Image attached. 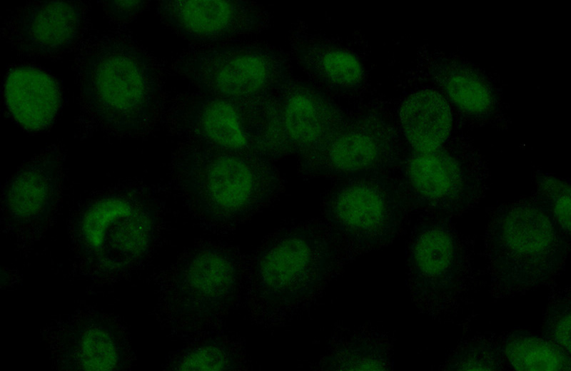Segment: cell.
Segmentation results:
<instances>
[{"label": "cell", "mask_w": 571, "mask_h": 371, "mask_svg": "<svg viewBox=\"0 0 571 371\" xmlns=\"http://www.w3.org/2000/svg\"><path fill=\"white\" fill-rule=\"evenodd\" d=\"M348 263L322 219L283 223L245 255L243 299L251 320L264 329L291 322Z\"/></svg>", "instance_id": "obj_1"}, {"label": "cell", "mask_w": 571, "mask_h": 371, "mask_svg": "<svg viewBox=\"0 0 571 371\" xmlns=\"http://www.w3.org/2000/svg\"><path fill=\"white\" fill-rule=\"evenodd\" d=\"M176 190L188 213L207 230H234L283 190L273 161L247 153L180 143L172 160Z\"/></svg>", "instance_id": "obj_2"}, {"label": "cell", "mask_w": 571, "mask_h": 371, "mask_svg": "<svg viewBox=\"0 0 571 371\" xmlns=\"http://www.w3.org/2000/svg\"><path fill=\"white\" fill-rule=\"evenodd\" d=\"M75 69L82 106L108 128L144 130L162 113L165 96L158 65L127 32L110 31L84 40Z\"/></svg>", "instance_id": "obj_3"}, {"label": "cell", "mask_w": 571, "mask_h": 371, "mask_svg": "<svg viewBox=\"0 0 571 371\" xmlns=\"http://www.w3.org/2000/svg\"><path fill=\"white\" fill-rule=\"evenodd\" d=\"M570 238L535 200L505 203L491 213L483 239L485 284L495 299L552 284L563 270Z\"/></svg>", "instance_id": "obj_4"}, {"label": "cell", "mask_w": 571, "mask_h": 371, "mask_svg": "<svg viewBox=\"0 0 571 371\" xmlns=\"http://www.w3.org/2000/svg\"><path fill=\"white\" fill-rule=\"evenodd\" d=\"M238 248L201 240L183 251L161 282V313L173 336L186 341L222 330L244 292Z\"/></svg>", "instance_id": "obj_5"}, {"label": "cell", "mask_w": 571, "mask_h": 371, "mask_svg": "<svg viewBox=\"0 0 571 371\" xmlns=\"http://www.w3.org/2000/svg\"><path fill=\"white\" fill-rule=\"evenodd\" d=\"M473 244L451 218L423 215L406 250V282L418 310L443 323L467 324L480 284Z\"/></svg>", "instance_id": "obj_6"}, {"label": "cell", "mask_w": 571, "mask_h": 371, "mask_svg": "<svg viewBox=\"0 0 571 371\" xmlns=\"http://www.w3.org/2000/svg\"><path fill=\"white\" fill-rule=\"evenodd\" d=\"M244 101L199 91L166 97L162 113L181 143L253 153L271 161L288 155L272 98Z\"/></svg>", "instance_id": "obj_7"}, {"label": "cell", "mask_w": 571, "mask_h": 371, "mask_svg": "<svg viewBox=\"0 0 571 371\" xmlns=\"http://www.w3.org/2000/svg\"><path fill=\"white\" fill-rule=\"evenodd\" d=\"M339 180L323 198L321 219L350 263L391 244L410 210L390 173Z\"/></svg>", "instance_id": "obj_8"}, {"label": "cell", "mask_w": 571, "mask_h": 371, "mask_svg": "<svg viewBox=\"0 0 571 371\" xmlns=\"http://www.w3.org/2000/svg\"><path fill=\"white\" fill-rule=\"evenodd\" d=\"M171 68L197 91L244 101L267 99L291 77L280 51L237 40L191 45L177 55Z\"/></svg>", "instance_id": "obj_9"}, {"label": "cell", "mask_w": 571, "mask_h": 371, "mask_svg": "<svg viewBox=\"0 0 571 371\" xmlns=\"http://www.w3.org/2000/svg\"><path fill=\"white\" fill-rule=\"evenodd\" d=\"M410 210L452 218L475 207L488 189L489 173L477 158L443 146L415 151L398 178Z\"/></svg>", "instance_id": "obj_10"}, {"label": "cell", "mask_w": 571, "mask_h": 371, "mask_svg": "<svg viewBox=\"0 0 571 371\" xmlns=\"http://www.w3.org/2000/svg\"><path fill=\"white\" fill-rule=\"evenodd\" d=\"M400 163L399 138L380 113L348 117L315 149L300 157V170L308 178L338 179L390 173Z\"/></svg>", "instance_id": "obj_11"}, {"label": "cell", "mask_w": 571, "mask_h": 371, "mask_svg": "<svg viewBox=\"0 0 571 371\" xmlns=\"http://www.w3.org/2000/svg\"><path fill=\"white\" fill-rule=\"evenodd\" d=\"M161 21L196 44H216L261 32L271 25L263 6L241 0H166L158 1Z\"/></svg>", "instance_id": "obj_12"}, {"label": "cell", "mask_w": 571, "mask_h": 371, "mask_svg": "<svg viewBox=\"0 0 571 371\" xmlns=\"http://www.w3.org/2000/svg\"><path fill=\"white\" fill-rule=\"evenodd\" d=\"M86 9L81 2L35 1L9 14L5 38L18 51L44 57L60 56L79 47L86 31Z\"/></svg>", "instance_id": "obj_13"}, {"label": "cell", "mask_w": 571, "mask_h": 371, "mask_svg": "<svg viewBox=\"0 0 571 371\" xmlns=\"http://www.w3.org/2000/svg\"><path fill=\"white\" fill-rule=\"evenodd\" d=\"M272 99L288 154L300 158L320 146L348 117L321 91L292 77Z\"/></svg>", "instance_id": "obj_14"}, {"label": "cell", "mask_w": 571, "mask_h": 371, "mask_svg": "<svg viewBox=\"0 0 571 371\" xmlns=\"http://www.w3.org/2000/svg\"><path fill=\"white\" fill-rule=\"evenodd\" d=\"M290 48L306 74L330 91L347 93L362 86L364 68L351 51L298 31L291 36Z\"/></svg>", "instance_id": "obj_15"}, {"label": "cell", "mask_w": 571, "mask_h": 371, "mask_svg": "<svg viewBox=\"0 0 571 371\" xmlns=\"http://www.w3.org/2000/svg\"><path fill=\"white\" fill-rule=\"evenodd\" d=\"M394 340L371 325L341 327L328 339L325 352L315 367L319 370H390Z\"/></svg>", "instance_id": "obj_16"}, {"label": "cell", "mask_w": 571, "mask_h": 371, "mask_svg": "<svg viewBox=\"0 0 571 371\" xmlns=\"http://www.w3.org/2000/svg\"><path fill=\"white\" fill-rule=\"evenodd\" d=\"M4 96L13 117L29 131H39L50 125L61 102L55 79L29 66L9 71L4 83Z\"/></svg>", "instance_id": "obj_17"}, {"label": "cell", "mask_w": 571, "mask_h": 371, "mask_svg": "<svg viewBox=\"0 0 571 371\" xmlns=\"http://www.w3.org/2000/svg\"><path fill=\"white\" fill-rule=\"evenodd\" d=\"M399 118L406 139L419 152L443 146L452 126L449 104L442 95L430 89L409 96L400 106Z\"/></svg>", "instance_id": "obj_18"}, {"label": "cell", "mask_w": 571, "mask_h": 371, "mask_svg": "<svg viewBox=\"0 0 571 371\" xmlns=\"http://www.w3.org/2000/svg\"><path fill=\"white\" fill-rule=\"evenodd\" d=\"M249 365L241 337L222 329L185 341L169 357L167 367L174 370H247Z\"/></svg>", "instance_id": "obj_19"}, {"label": "cell", "mask_w": 571, "mask_h": 371, "mask_svg": "<svg viewBox=\"0 0 571 371\" xmlns=\"http://www.w3.org/2000/svg\"><path fill=\"white\" fill-rule=\"evenodd\" d=\"M497 339L507 366L515 370H570V355L543 336L513 331Z\"/></svg>", "instance_id": "obj_20"}, {"label": "cell", "mask_w": 571, "mask_h": 371, "mask_svg": "<svg viewBox=\"0 0 571 371\" xmlns=\"http://www.w3.org/2000/svg\"><path fill=\"white\" fill-rule=\"evenodd\" d=\"M51 162H36L16 176L8 193L11 208L29 215L41 210L52 197L55 179Z\"/></svg>", "instance_id": "obj_21"}, {"label": "cell", "mask_w": 571, "mask_h": 371, "mask_svg": "<svg viewBox=\"0 0 571 371\" xmlns=\"http://www.w3.org/2000/svg\"><path fill=\"white\" fill-rule=\"evenodd\" d=\"M440 82L453 103L470 114H483L492 106L487 83L475 72L460 66L440 69Z\"/></svg>", "instance_id": "obj_22"}, {"label": "cell", "mask_w": 571, "mask_h": 371, "mask_svg": "<svg viewBox=\"0 0 571 371\" xmlns=\"http://www.w3.org/2000/svg\"><path fill=\"white\" fill-rule=\"evenodd\" d=\"M498 339L480 335L462 341L443 362V370H501L507 367Z\"/></svg>", "instance_id": "obj_23"}, {"label": "cell", "mask_w": 571, "mask_h": 371, "mask_svg": "<svg viewBox=\"0 0 571 371\" xmlns=\"http://www.w3.org/2000/svg\"><path fill=\"white\" fill-rule=\"evenodd\" d=\"M570 287L553 288L542 320V336L568 355L570 352Z\"/></svg>", "instance_id": "obj_24"}, {"label": "cell", "mask_w": 571, "mask_h": 371, "mask_svg": "<svg viewBox=\"0 0 571 371\" xmlns=\"http://www.w3.org/2000/svg\"><path fill=\"white\" fill-rule=\"evenodd\" d=\"M571 190L568 181L541 175L537 178L536 194L532 199L554 220L561 231L570 237Z\"/></svg>", "instance_id": "obj_25"}, {"label": "cell", "mask_w": 571, "mask_h": 371, "mask_svg": "<svg viewBox=\"0 0 571 371\" xmlns=\"http://www.w3.org/2000/svg\"><path fill=\"white\" fill-rule=\"evenodd\" d=\"M105 9L107 14L116 21H126L132 19L140 11L143 9L145 1H108Z\"/></svg>", "instance_id": "obj_26"}]
</instances>
